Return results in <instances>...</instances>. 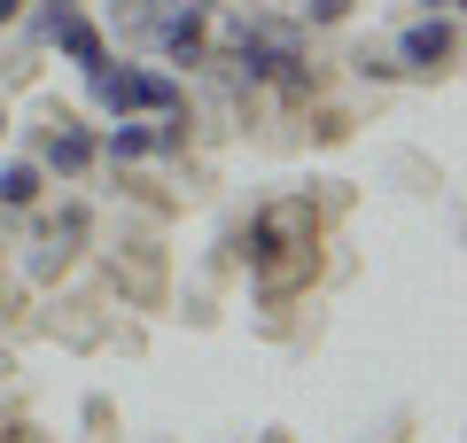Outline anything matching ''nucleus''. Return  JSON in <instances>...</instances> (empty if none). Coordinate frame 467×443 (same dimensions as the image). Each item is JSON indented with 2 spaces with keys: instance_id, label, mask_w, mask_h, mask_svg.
<instances>
[{
  "instance_id": "1",
  "label": "nucleus",
  "mask_w": 467,
  "mask_h": 443,
  "mask_svg": "<svg viewBox=\"0 0 467 443\" xmlns=\"http://www.w3.org/2000/svg\"><path fill=\"white\" fill-rule=\"evenodd\" d=\"M312 202H273V211L250 218V264L265 280V295H288L296 280H312Z\"/></svg>"
},
{
  "instance_id": "2",
  "label": "nucleus",
  "mask_w": 467,
  "mask_h": 443,
  "mask_svg": "<svg viewBox=\"0 0 467 443\" xmlns=\"http://www.w3.org/2000/svg\"><path fill=\"white\" fill-rule=\"evenodd\" d=\"M86 86H94V101L109 117H164V109H180V78H171V70H149V63H125V70L101 63Z\"/></svg>"
},
{
  "instance_id": "3",
  "label": "nucleus",
  "mask_w": 467,
  "mask_h": 443,
  "mask_svg": "<svg viewBox=\"0 0 467 443\" xmlns=\"http://www.w3.org/2000/svg\"><path fill=\"white\" fill-rule=\"evenodd\" d=\"M202 24H211V0H149L140 8V32L164 47V63H202Z\"/></svg>"
},
{
  "instance_id": "4",
  "label": "nucleus",
  "mask_w": 467,
  "mask_h": 443,
  "mask_svg": "<svg viewBox=\"0 0 467 443\" xmlns=\"http://www.w3.org/2000/svg\"><path fill=\"white\" fill-rule=\"evenodd\" d=\"M451 55H460V24H451V8H420V24L398 32V55H389V63H398V70H444Z\"/></svg>"
},
{
  "instance_id": "5",
  "label": "nucleus",
  "mask_w": 467,
  "mask_h": 443,
  "mask_svg": "<svg viewBox=\"0 0 467 443\" xmlns=\"http://www.w3.org/2000/svg\"><path fill=\"white\" fill-rule=\"evenodd\" d=\"M86 164H94V125H78V117H55L47 148H39V171H63V180H78Z\"/></svg>"
},
{
  "instance_id": "6",
  "label": "nucleus",
  "mask_w": 467,
  "mask_h": 443,
  "mask_svg": "<svg viewBox=\"0 0 467 443\" xmlns=\"http://www.w3.org/2000/svg\"><path fill=\"white\" fill-rule=\"evenodd\" d=\"M55 47H63V63H78L86 78L109 63V39H101V24H86V16H63V24H55Z\"/></svg>"
},
{
  "instance_id": "7",
  "label": "nucleus",
  "mask_w": 467,
  "mask_h": 443,
  "mask_svg": "<svg viewBox=\"0 0 467 443\" xmlns=\"http://www.w3.org/2000/svg\"><path fill=\"white\" fill-rule=\"evenodd\" d=\"M39 187H47V171H39V156H8L0 164V211H32Z\"/></svg>"
},
{
  "instance_id": "8",
  "label": "nucleus",
  "mask_w": 467,
  "mask_h": 443,
  "mask_svg": "<svg viewBox=\"0 0 467 443\" xmlns=\"http://www.w3.org/2000/svg\"><path fill=\"white\" fill-rule=\"evenodd\" d=\"M94 156H109V164L125 171V164H140V156H156V132H149V125H133V117H117L109 140H94Z\"/></svg>"
},
{
  "instance_id": "9",
  "label": "nucleus",
  "mask_w": 467,
  "mask_h": 443,
  "mask_svg": "<svg viewBox=\"0 0 467 443\" xmlns=\"http://www.w3.org/2000/svg\"><path fill=\"white\" fill-rule=\"evenodd\" d=\"M78 16V0H39V16H32V39H55V24Z\"/></svg>"
},
{
  "instance_id": "10",
  "label": "nucleus",
  "mask_w": 467,
  "mask_h": 443,
  "mask_svg": "<svg viewBox=\"0 0 467 443\" xmlns=\"http://www.w3.org/2000/svg\"><path fill=\"white\" fill-rule=\"evenodd\" d=\"M358 0H304V24H343Z\"/></svg>"
},
{
  "instance_id": "11",
  "label": "nucleus",
  "mask_w": 467,
  "mask_h": 443,
  "mask_svg": "<svg viewBox=\"0 0 467 443\" xmlns=\"http://www.w3.org/2000/svg\"><path fill=\"white\" fill-rule=\"evenodd\" d=\"M358 78H398V63H389V55H374V47H367V55H358Z\"/></svg>"
},
{
  "instance_id": "12",
  "label": "nucleus",
  "mask_w": 467,
  "mask_h": 443,
  "mask_svg": "<svg viewBox=\"0 0 467 443\" xmlns=\"http://www.w3.org/2000/svg\"><path fill=\"white\" fill-rule=\"evenodd\" d=\"M0 24H24V0H0Z\"/></svg>"
},
{
  "instance_id": "13",
  "label": "nucleus",
  "mask_w": 467,
  "mask_h": 443,
  "mask_svg": "<svg viewBox=\"0 0 467 443\" xmlns=\"http://www.w3.org/2000/svg\"><path fill=\"white\" fill-rule=\"evenodd\" d=\"M420 8H460V0H420Z\"/></svg>"
},
{
  "instance_id": "14",
  "label": "nucleus",
  "mask_w": 467,
  "mask_h": 443,
  "mask_svg": "<svg viewBox=\"0 0 467 443\" xmlns=\"http://www.w3.org/2000/svg\"><path fill=\"white\" fill-rule=\"evenodd\" d=\"M0 132H8V109H0Z\"/></svg>"
}]
</instances>
